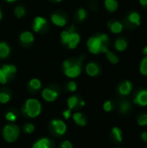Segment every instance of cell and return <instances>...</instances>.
<instances>
[{"mask_svg":"<svg viewBox=\"0 0 147 148\" xmlns=\"http://www.w3.org/2000/svg\"><path fill=\"white\" fill-rule=\"evenodd\" d=\"M41 103L36 99H29L26 101L24 107L23 108V112L25 113L28 116L34 118L40 114L41 113Z\"/></svg>","mask_w":147,"mask_h":148,"instance_id":"cell-1","label":"cell"},{"mask_svg":"<svg viewBox=\"0 0 147 148\" xmlns=\"http://www.w3.org/2000/svg\"><path fill=\"white\" fill-rule=\"evenodd\" d=\"M19 128L17 126L13 124L6 125L3 130V135L6 141L8 142H13L16 140L19 135Z\"/></svg>","mask_w":147,"mask_h":148,"instance_id":"cell-2","label":"cell"},{"mask_svg":"<svg viewBox=\"0 0 147 148\" xmlns=\"http://www.w3.org/2000/svg\"><path fill=\"white\" fill-rule=\"evenodd\" d=\"M103 44H107V42H104L102 39L101 38V36H92L90 37L87 42V46L88 48V50L92 54H98L101 52V46Z\"/></svg>","mask_w":147,"mask_h":148,"instance_id":"cell-3","label":"cell"},{"mask_svg":"<svg viewBox=\"0 0 147 148\" xmlns=\"http://www.w3.org/2000/svg\"><path fill=\"white\" fill-rule=\"evenodd\" d=\"M81 62H82V58L76 61L75 62H73L68 68L64 69V74L69 78L78 77L81 73Z\"/></svg>","mask_w":147,"mask_h":148,"instance_id":"cell-4","label":"cell"},{"mask_svg":"<svg viewBox=\"0 0 147 148\" xmlns=\"http://www.w3.org/2000/svg\"><path fill=\"white\" fill-rule=\"evenodd\" d=\"M80 42H81V36L78 33L75 32V27L72 26L71 29H68V36L66 45H68V47L70 49H74L79 45Z\"/></svg>","mask_w":147,"mask_h":148,"instance_id":"cell-5","label":"cell"},{"mask_svg":"<svg viewBox=\"0 0 147 148\" xmlns=\"http://www.w3.org/2000/svg\"><path fill=\"white\" fill-rule=\"evenodd\" d=\"M51 126L53 127V128L55 131V133L57 134H59V135L64 134L66 130H67L66 124L62 121H61V120H53L51 121Z\"/></svg>","mask_w":147,"mask_h":148,"instance_id":"cell-6","label":"cell"},{"mask_svg":"<svg viewBox=\"0 0 147 148\" xmlns=\"http://www.w3.org/2000/svg\"><path fill=\"white\" fill-rule=\"evenodd\" d=\"M42 96L45 101L52 102L58 97V92L51 88H44L42 92Z\"/></svg>","mask_w":147,"mask_h":148,"instance_id":"cell-7","label":"cell"},{"mask_svg":"<svg viewBox=\"0 0 147 148\" xmlns=\"http://www.w3.org/2000/svg\"><path fill=\"white\" fill-rule=\"evenodd\" d=\"M134 103L141 107L147 106V90H141L137 94L134 99Z\"/></svg>","mask_w":147,"mask_h":148,"instance_id":"cell-8","label":"cell"},{"mask_svg":"<svg viewBox=\"0 0 147 148\" xmlns=\"http://www.w3.org/2000/svg\"><path fill=\"white\" fill-rule=\"evenodd\" d=\"M47 24V20L42 16H36L33 22V30L35 32H39Z\"/></svg>","mask_w":147,"mask_h":148,"instance_id":"cell-9","label":"cell"},{"mask_svg":"<svg viewBox=\"0 0 147 148\" xmlns=\"http://www.w3.org/2000/svg\"><path fill=\"white\" fill-rule=\"evenodd\" d=\"M133 89L132 82L129 81H125L119 86V93L121 95H128Z\"/></svg>","mask_w":147,"mask_h":148,"instance_id":"cell-10","label":"cell"},{"mask_svg":"<svg viewBox=\"0 0 147 148\" xmlns=\"http://www.w3.org/2000/svg\"><path fill=\"white\" fill-rule=\"evenodd\" d=\"M50 19H51V22L55 25L59 26V27H64L67 24V19L63 16L59 15V14H53V15H51Z\"/></svg>","mask_w":147,"mask_h":148,"instance_id":"cell-11","label":"cell"},{"mask_svg":"<svg viewBox=\"0 0 147 148\" xmlns=\"http://www.w3.org/2000/svg\"><path fill=\"white\" fill-rule=\"evenodd\" d=\"M100 72L99 66L94 62H89L86 66V73L89 76H96Z\"/></svg>","mask_w":147,"mask_h":148,"instance_id":"cell-12","label":"cell"},{"mask_svg":"<svg viewBox=\"0 0 147 148\" xmlns=\"http://www.w3.org/2000/svg\"><path fill=\"white\" fill-rule=\"evenodd\" d=\"M34 39H35L34 35L29 31H24V32L21 33V35H20V41L23 43H26V44L31 43L34 42Z\"/></svg>","mask_w":147,"mask_h":148,"instance_id":"cell-13","label":"cell"},{"mask_svg":"<svg viewBox=\"0 0 147 148\" xmlns=\"http://www.w3.org/2000/svg\"><path fill=\"white\" fill-rule=\"evenodd\" d=\"M1 69L3 71V73L6 75L8 79L16 72V67L13 64H4Z\"/></svg>","mask_w":147,"mask_h":148,"instance_id":"cell-14","label":"cell"},{"mask_svg":"<svg viewBox=\"0 0 147 148\" xmlns=\"http://www.w3.org/2000/svg\"><path fill=\"white\" fill-rule=\"evenodd\" d=\"M10 53V46L7 43H5V42H0V58L1 59H4V58L8 57Z\"/></svg>","mask_w":147,"mask_h":148,"instance_id":"cell-15","label":"cell"},{"mask_svg":"<svg viewBox=\"0 0 147 148\" xmlns=\"http://www.w3.org/2000/svg\"><path fill=\"white\" fill-rule=\"evenodd\" d=\"M108 26L110 28V30L114 33V34H119L122 31L123 29V25L120 22H113V23H109Z\"/></svg>","mask_w":147,"mask_h":148,"instance_id":"cell-16","label":"cell"},{"mask_svg":"<svg viewBox=\"0 0 147 148\" xmlns=\"http://www.w3.org/2000/svg\"><path fill=\"white\" fill-rule=\"evenodd\" d=\"M118 2L117 0H105V7L107 10L113 12L118 9Z\"/></svg>","mask_w":147,"mask_h":148,"instance_id":"cell-17","label":"cell"},{"mask_svg":"<svg viewBox=\"0 0 147 148\" xmlns=\"http://www.w3.org/2000/svg\"><path fill=\"white\" fill-rule=\"evenodd\" d=\"M50 147V140L47 138L41 139L36 144H34L32 148H48Z\"/></svg>","mask_w":147,"mask_h":148,"instance_id":"cell-18","label":"cell"},{"mask_svg":"<svg viewBox=\"0 0 147 148\" xmlns=\"http://www.w3.org/2000/svg\"><path fill=\"white\" fill-rule=\"evenodd\" d=\"M114 46H115V49L119 51H124L126 48H127V42L126 40L122 39V38H120V39H117L115 43H114Z\"/></svg>","mask_w":147,"mask_h":148,"instance_id":"cell-19","label":"cell"},{"mask_svg":"<svg viewBox=\"0 0 147 148\" xmlns=\"http://www.w3.org/2000/svg\"><path fill=\"white\" fill-rule=\"evenodd\" d=\"M128 20L133 24H135V25L140 24V16L138 12H132L128 16Z\"/></svg>","mask_w":147,"mask_h":148,"instance_id":"cell-20","label":"cell"},{"mask_svg":"<svg viewBox=\"0 0 147 148\" xmlns=\"http://www.w3.org/2000/svg\"><path fill=\"white\" fill-rule=\"evenodd\" d=\"M73 118H74V121H75V123L78 124L79 126H81V127H82V126H85V125L87 124L86 119L83 118L82 114H81V113H76V114H75L74 116H73Z\"/></svg>","mask_w":147,"mask_h":148,"instance_id":"cell-21","label":"cell"},{"mask_svg":"<svg viewBox=\"0 0 147 148\" xmlns=\"http://www.w3.org/2000/svg\"><path fill=\"white\" fill-rule=\"evenodd\" d=\"M79 101H79V99H78L77 96H71V97H69L68 100V109L75 108L78 105Z\"/></svg>","mask_w":147,"mask_h":148,"instance_id":"cell-22","label":"cell"},{"mask_svg":"<svg viewBox=\"0 0 147 148\" xmlns=\"http://www.w3.org/2000/svg\"><path fill=\"white\" fill-rule=\"evenodd\" d=\"M112 134L113 135V137L116 139L117 141L119 142H121L122 140H123V137H122V131L119 128V127H113L112 129Z\"/></svg>","mask_w":147,"mask_h":148,"instance_id":"cell-23","label":"cell"},{"mask_svg":"<svg viewBox=\"0 0 147 148\" xmlns=\"http://www.w3.org/2000/svg\"><path fill=\"white\" fill-rule=\"evenodd\" d=\"M29 87H30L32 89H34V90H38V89H40V88H41L42 83H41V82H40L38 79L34 78V79L30 80V82H29Z\"/></svg>","mask_w":147,"mask_h":148,"instance_id":"cell-24","label":"cell"},{"mask_svg":"<svg viewBox=\"0 0 147 148\" xmlns=\"http://www.w3.org/2000/svg\"><path fill=\"white\" fill-rule=\"evenodd\" d=\"M130 108H131L130 103L127 101H123L120 105V113L126 114L130 110Z\"/></svg>","mask_w":147,"mask_h":148,"instance_id":"cell-25","label":"cell"},{"mask_svg":"<svg viewBox=\"0 0 147 148\" xmlns=\"http://www.w3.org/2000/svg\"><path fill=\"white\" fill-rule=\"evenodd\" d=\"M106 54H107V58L108 59V61H109L110 62H112V63H113V64H116V63L119 62V58H118V56H117L116 55H114L113 52H111V51L108 50Z\"/></svg>","mask_w":147,"mask_h":148,"instance_id":"cell-26","label":"cell"},{"mask_svg":"<svg viewBox=\"0 0 147 148\" xmlns=\"http://www.w3.org/2000/svg\"><path fill=\"white\" fill-rule=\"evenodd\" d=\"M139 70L141 75H147V56H146L140 63V67H139Z\"/></svg>","mask_w":147,"mask_h":148,"instance_id":"cell-27","label":"cell"},{"mask_svg":"<svg viewBox=\"0 0 147 148\" xmlns=\"http://www.w3.org/2000/svg\"><path fill=\"white\" fill-rule=\"evenodd\" d=\"M14 13H15L16 16L20 18V17H23L25 15L26 10H25V9L23 6H16L15 8V10H14Z\"/></svg>","mask_w":147,"mask_h":148,"instance_id":"cell-28","label":"cell"},{"mask_svg":"<svg viewBox=\"0 0 147 148\" xmlns=\"http://www.w3.org/2000/svg\"><path fill=\"white\" fill-rule=\"evenodd\" d=\"M138 124L141 127L147 126V114H144L140 115L138 119Z\"/></svg>","mask_w":147,"mask_h":148,"instance_id":"cell-29","label":"cell"},{"mask_svg":"<svg viewBox=\"0 0 147 148\" xmlns=\"http://www.w3.org/2000/svg\"><path fill=\"white\" fill-rule=\"evenodd\" d=\"M10 100V95L5 92L0 93V102L1 103H7Z\"/></svg>","mask_w":147,"mask_h":148,"instance_id":"cell-30","label":"cell"},{"mask_svg":"<svg viewBox=\"0 0 147 148\" xmlns=\"http://www.w3.org/2000/svg\"><path fill=\"white\" fill-rule=\"evenodd\" d=\"M77 16H78V18L80 21H83L86 17H87V11L85 9L83 8H81L78 10V12H77Z\"/></svg>","mask_w":147,"mask_h":148,"instance_id":"cell-31","label":"cell"},{"mask_svg":"<svg viewBox=\"0 0 147 148\" xmlns=\"http://www.w3.org/2000/svg\"><path fill=\"white\" fill-rule=\"evenodd\" d=\"M34 129H35V127H34V125L31 124V123H28V124H26V125L23 127V130H24V132L27 133V134H31V133L34 131Z\"/></svg>","mask_w":147,"mask_h":148,"instance_id":"cell-32","label":"cell"},{"mask_svg":"<svg viewBox=\"0 0 147 148\" xmlns=\"http://www.w3.org/2000/svg\"><path fill=\"white\" fill-rule=\"evenodd\" d=\"M103 108L105 111L107 112H110L112 109H113V104H112V101H107L104 103L103 105Z\"/></svg>","mask_w":147,"mask_h":148,"instance_id":"cell-33","label":"cell"},{"mask_svg":"<svg viewBox=\"0 0 147 148\" xmlns=\"http://www.w3.org/2000/svg\"><path fill=\"white\" fill-rule=\"evenodd\" d=\"M5 118L9 121H15L16 119V115L14 113H12V112H8L6 114V115H5Z\"/></svg>","mask_w":147,"mask_h":148,"instance_id":"cell-34","label":"cell"},{"mask_svg":"<svg viewBox=\"0 0 147 148\" xmlns=\"http://www.w3.org/2000/svg\"><path fill=\"white\" fill-rule=\"evenodd\" d=\"M7 82H8V77L3 73V71L2 70V69H0V83L5 84Z\"/></svg>","mask_w":147,"mask_h":148,"instance_id":"cell-35","label":"cell"},{"mask_svg":"<svg viewBox=\"0 0 147 148\" xmlns=\"http://www.w3.org/2000/svg\"><path fill=\"white\" fill-rule=\"evenodd\" d=\"M68 89L71 92H75L77 89V85L75 82H69L68 83Z\"/></svg>","mask_w":147,"mask_h":148,"instance_id":"cell-36","label":"cell"},{"mask_svg":"<svg viewBox=\"0 0 147 148\" xmlns=\"http://www.w3.org/2000/svg\"><path fill=\"white\" fill-rule=\"evenodd\" d=\"M61 147L62 148H73V146H72L71 142H69V141L66 140V141H64V142H62V145H61Z\"/></svg>","mask_w":147,"mask_h":148,"instance_id":"cell-37","label":"cell"},{"mask_svg":"<svg viewBox=\"0 0 147 148\" xmlns=\"http://www.w3.org/2000/svg\"><path fill=\"white\" fill-rule=\"evenodd\" d=\"M62 115H63V117H64L66 120L69 119L70 116H71V109H68V110L64 111V112L62 113Z\"/></svg>","mask_w":147,"mask_h":148,"instance_id":"cell-38","label":"cell"},{"mask_svg":"<svg viewBox=\"0 0 147 148\" xmlns=\"http://www.w3.org/2000/svg\"><path fill=\"white\" fill-rule=\"evenodd\" d=\"M141 139L147 143V132H143L141 134Z\"/></svg>","mask_w":147,"mask_h":148,"instance_id":"cell-39","label":"cell"},{"mask_svg":"<svg viewBox=\"0 0 147 148\" xmlns=\"http://www.w3.org/2000/svg\"><path fill=\"white\" fill-rule=\"evenodd\" d=\"M139 3L142 6H147V0H139Z\"/></svg>","mask_w":147,"mask_h":148,"instance_id":"cell-40","label":"cell"},{"mask_svg":"<svg viewBox=\"0 0 147 148\" xmlns=\"http://www.w3.org/2000/svg\"><path fill=\"white\" fill-rule=\"evenodd\" d=\"M143 53H144L146 56H147V46L146 47H145V48L143 49Z\"/></svg>","mask_w":147,"mask_h":148,"instance_id":"cell-41","label":"cell"},{"mask_svg":"<svg viewBox=\"0 0 147 148\" xmlns=\"http://www.w3.org/2000/svg\"><path fill=\"white\" fill-rule=\"evenodd\" d=\"M6 2H8V3H14V2H16V0H5Z\"/></svg>","mask_w":147,"mask_h":148,"instance_id":"cell-42","label":"cell"},{"mask_svg":"<svg viewBox=\"0 0 147 148\" xmlns=\"http://www.w3.org/2000/svg\"><path fill=\"white\" fill-rule=\"evenodd\" d=\"M80 105H81V106H84V105H85V102H84L83 101H81L80 102Z\"/></svg>","mask_w":147,"mask_h":148,"instance_id":"cell-43","label":"cell"},{"mask_svg":"<svg viewBox=\"0 0 147 148\" xmlns=\"http://www.w3.org/2000/svg\"><path fill=\"white\" fill-rule=\"evenodd\" d=\"M52 1H55V2H57V3H60V2H62V0H52Z\"/></svg>","mask_w":147,"mask_h":148,"instance_id":"cell-44","label":"cell"},{"mask_svg":"<svg viewBox=\"0 0 147 148\" xmlns=\"http://www.w3.org/2000/svg\"><path fill=\"white\" fill-rule=\"evenodd\" d=\"M2 16H3V15H2V12H1V10H0V20L2 19Z\"/></svg>","mask_w":147,"mask_h":148,"instance_id":"cell-45","label":"cell"},{"mask_svg":"<svg viewBox=\"0 0 147 148\" xmlns=\"http://www.w3.org/2000/svg\"><path fill=\"white\" fill-rule=\"evenodd\" d=\"M48 148H51V147H48Z\"/></svg>","mask_w":147,"mask_h":148,"instance_id":"cell-46","label":"cell"}]
</instances>
